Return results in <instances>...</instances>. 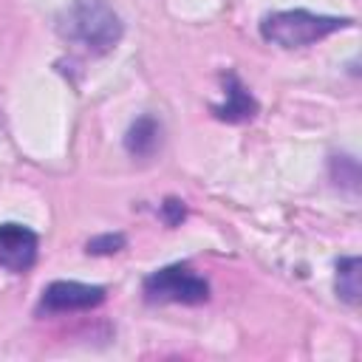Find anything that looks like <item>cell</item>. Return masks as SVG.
<instances>
[{
	"instance_id": "6da1fadb",
	"label": "cell",
	"mask_w": 362,
	"mask_h": 362,
	"mask_svg": "<svg viewBox=\"0 0 362 362\" xmlns=\"http://www.w3.org/2000/svg\"><path fill=\"white\" fill-rule=\"evenodd\" d=\"M59 34L93 54L110 51L122 40V20L105 0H74L57 23Z\"/></svg>"
},
{
	"instance_id": "7a4b0ae2",
	"label": "cell",
	"mask_w": 362,
	"mask_h": 362,
	"mask_svg": "<svg viewBox=\"0 0 362 362\" xmlns=\"http://www.w3.org/2000/svg\"><path fill=\"white\" fill-rule=\"evenodd\" d=\"M351 25L348 17L334 14H317L308 8H288V11H272L260 20V37L280 48H303L314 45L322 37Z\"/></svg>"
},
{
	"instance_id": "3957f363",
	"label": "cell",
	"mask_w": 362,
	"mask_h": 362,
	"mask_svg": "<svg viewBox=\"0 0 362 362\" xmlns=\"http://www.w3.org/2000/svg\"><path fill=\"white\" fill-rule=\"evenodd\" d=\"M144 297L150 303H184V305H198L209 300V283L195 274L189 266L173 263L164 269H156L153 274L144 277Z\"/></svg>"
},
{
	"instance_id": "277c9868",
	"label": "cell",
	"mask_w": 362,
	"mask_h": 362,
	"mask_svg": "<svg viewBox=\"0 0 362 362\" xmlns=\"http://www.w3.org/2000/svg\"><path fill=\"white\" fill-rule=\"evenodd\" d=\"M105 300L102 286L79 283V280H54L42 288L40 308L48 314H65V311H88L96 308Z\"/></svg>"
},
{
	"instance_id": "5b68a950",
	"label": "cell",
	"mask_w": 362,
	"mask_h": 362,
	"mask_svg": "<svg viewBox=\"0 0 362 362\" xmlns=\"http://www.w3.org/2000/svg\"><path fill=\"white\" fill-rule=\"evenodd\" d=\"M40 252V235L25 223H0V266L6 272L23 274L34 266Z\"/></svg>"
},
{
	"instance_id": "8992f818",
	"label": "cell",
	"mask_w": 362,
	"mask_h": 362,
	"mask_svg": "<svg viewBox=\"0 0 362 362\" xmlns=\"http://www.w3.org/2000/svg\"><path fill=\"white\" fill-rule=\"evenodd\" d=\"M223 105H215L212 113L221 119V122H246L257 113V102L255 96L246 90V85L235 76V74H226L223 76Z\"/></svg>"
},
{
	"instance_id": "52a82bcc",
	"label": "cell",
	"mask_w": 362,
	"mask_h": 362,
	"mask_svg": "<svg viewBox=\"0 0 362 362\" xmlns=\"http://www.w3.org/2000/svg\"><path fill=\"white\" fill-rule=\"evenodd\" d=\"M158 141H161V124H158L153 116H139V119L130 124L127 136H124V147H127V153L136 156V158L153 156L156 147H158Z\"/></svg>"
},
{
	"instance_id": "ba28073f",
	"label": "cell",
	"mask_w": 362,
	"mask_h": 362,
	"mask_svg": "<svg viewBox=\"0 0 362 362\" xmlns=\"http://www.w3.org/2000/svg\"><path fill=\"white\" fill-rule=\"evenodd\" d=\"M359 257L351 255V257H342L337 263V294L339 300H345L348 305H356L359 303V294H362V283H359Z\"/></svg>"
},
{
	"instance_id": "9c48e42d",
	"label": "cell",
	"mask_w": 362,
	"mask_h": 362,
	"mask_svg": "<svg viewBox=\"0 0 362 362\" xmlns=\"http://www.w3.org/2000/svg\"><path fill=\"white\" fill-rule=\"evenodd\" d=\"M124 243H127V238H124L122 232H107V235L90 238V240L85 243V252H88V255H113V252L124 249Z\"/></svg>"
},
{
	"instance_id": "30bf717a",
	"label": "cell",
	"mask_w": 362,
	"mask_h": 362,
	"mask_svg": "<svg viewBox=\"0 0 362 362\" xmlns=\"http://www.w3.org/2000/svg\"><path fill=\"white\" fill-rule=\"evenodd\" d=\"M184 215H187L184 201H178V198H167V201L161 204V218H164L167 226H178V223L184 221Z\"/></svg>"
}]
</instances>
